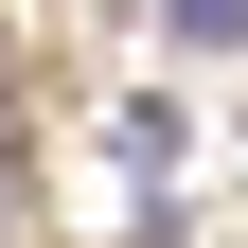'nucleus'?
Listing matches in <instances>:
<instances>
[{
	"label": "nucleus",
	"instance_id": "f257e3e1",
	"mask_svg": "<svg viewBox=\"0 0 248 248\" xmlns=\"http://www.w3.org/2000/svg\"><path fill=\"white\" fill-rule=\"evenodd\" d=\"M160 36H177V53H231V36H248V0H160Z\"/></svg>",
	"mask_w": 248,
	"mask_h": 248
},
{
	"label": "nucleus",
	"instance_id": "f03ea898",
	"mask_svg": "<svg viewBox=\"0 0 248 248\" xmlns=\"http://www.w3.org/2000/svg\"><path fill=\"white\" fill-rule=\"evenodd\" d=\"M36 231V177H18V89H0V248Z\"/></svg>",
	"mask_w": 248,
	"mask_h": 248
}]
</instances>
